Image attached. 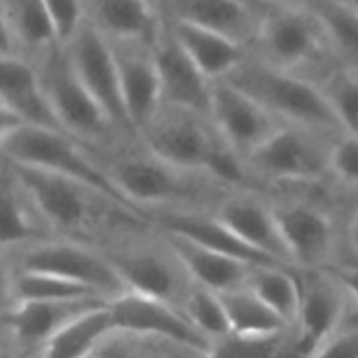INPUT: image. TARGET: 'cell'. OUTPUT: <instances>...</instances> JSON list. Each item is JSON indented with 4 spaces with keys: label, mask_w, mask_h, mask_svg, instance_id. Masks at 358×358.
<instances>
[{
    "label": "cell",
    "mask_w": 358,
    "mask_h": 358,
    "mask_svg": "<svg viewBox=\"0 0 358 358\" xmlns=\"http://www.w3.org/2000/svg\"><path fill=\"white\" fill-rule=\"evenodd\" d=\"M224 80L254 96L283 124L306 126L331 134L344 132L319 84L273 67L252 52Z\"/></svg>",
    "instance_id": "cell-5"
},
{
    "label": "cell",
    "mask_w": 358,
    "mask_h": 358,
    "mask_svg": "<svg viewBox=\"0 0 358 358\" xmlns=\"http://www.w3.org/2000/svg\"><path fill=\"white\" fill-rule=\"evenodd\" d=\"M36 69L42 88L67 134L86 147H107L115 141H128L84 86L65 44H57L44 52L36 61Z\"/></svg>",
    "instance_id": "cell-7"
},
{
    "label": "cell",
    "mask_w": 358,
    "mask_h": 358,
    "mask_svg": "<svg viewBox=\"0 0 358 358\" xmlns=\"http://www.w3.org/2000/svg\"><path fill=\"white\" fill-rule=\"evenodd\" d=\"M4 162V159H2ZM57 237L48 222L34 206L29 193L23 189L10 166L4 162L2 170V248L19 250L36 241Z\"/></svg>",
    "instance_id": "cell-25"
},
{
    "label": "cell",
    "mask_w": 358,
    "mask_h": 358,
    "mask_svg": "<svg viewBox=\"0 0 358 358\" xmlns=\"http://www.w3.org/2000/svg\"><path fill=\"white\" fill-rule=\"evenodd\" d=\"M340 126L348 134L358 136V71L340 65L321 84Z\"/></svg>",
    "instance_id": "cell-32"
},
{
    "label": "cell",
    "mask_w": 358,
    "mask_h": 358,
    "mask_svg": "<svg viewBox=\"0 0 358 358\" xmlns=\"http://www.w3.org/2000/svg\"><path fill=\"white\" fill-rule=\"evenodd\" d=\"M164 239L172 248L176 258L182 262L187 275L195 285L208 287L216 294H224L248 285L254 264L214 252L210 248H203L195 241L176 235H164Z\"/></svg>",
    "instance_id": "cell-23"
},
{
    "label": "cell",
    "mask_w": 358,
    "mask_h": 358,
    "mask_svg": "<svg viewBox=\"0 0 358 358\" xmlns=\"http://www.w3.org/2000/svg\"><path fill=\"white\" fill-rule=\"evenodd\" d=\"M281 233L285 237L294 268H325L336 248V227L331 216L306 201L275 206Z\"/></svg>",
    "instance_id": "cell-16"
},
{
    "label": "cell",
    "mask_w": 358,
    "mask_h": 358,
    "mask_svg": "<svg viewBox=\"0 0 358 358\" xmlns=\"http://www.w3.org/2000/svg\"><path fill=\"white\" fill-rule=\"evenodd\" d=\"M313 358H358V329H344Z\"/></svg>",
    "instance_id": "cell-37"
},
{
    "label": "cell",
    "mask_w": 358,
    "mask_h": 358,
    "mask_svg": "<svg viewBox=\"0 0 358 358\" xmlns=\"http://www.w3.org/2000/svg\"><path fill=\"white\" fill-rule=\"evenodd\" d=\"M65 48L84 86L90 90V94L109 115L113 126L122 132L124 138L136 141V134L126 113L120 71L109 40L101 31H96L90 23H84L78 29V34L65 44Z\"/></svg>",
    "instance_id": "cell-11"
},
{
    "label": "cell",
    "mask_w": 358,
    "mask_h": 358,
    "mask_svg": "<svg viewBox=\"0 0 358 358\" xmlns=\"http://www.w3.org/2000/svg\"><path fill=\"white\" fill-rule=\"evenodd\" d=\"M147 2H151V4H153V6L157 8V2H159V0H147Z\"/></svg>",
    "instance_id": "cell-40"
},
{
    "label": "cell",
    "mask_w": 358,
    "mask_h": 358,
    "mask_svg": "<svg viewBox=\"0 0 358 358\" xmlns=\"http://www.w3.org/2000/svg\"><path fill=\"white\" fill-rule=\"evenodd\" d=\"M287 331L268 338H250L231 334L212 344L203 358H279Z\"/></svg>",
    "instance_id": "cell-33"
},
{
    "label": "cell",
    "mask_w": 358,
    "mask_h": 358,
    "mask_svg": "<svg viewBox=\"0 0 358 358\" xmlns=\"http://www.w3.org/2000/svg\"><path fill=\"white\" fill-rule=\"evenodd\" d=\"M88 358H99V357H96V355H94V357H88Z\"/></svg>",
    "instance_id": "cell-42"
},
{
    "label": "cell",
    "mask_w": 358,
    "mask_h": 358,
    "mask_svg": "<svg viewBox=\"0 0 358 358\" xmlns=\"http://www.w3.org/2000/svg\"><path fill=\"white\" fill-rule=\"evenodd\" d=\"M6 292L10 296V304L44 302V300L101 298L96 292L88 289V287H84L80 283H73L69 279H63V277H57V275H48V273L19 271V268H15L13 277L6 281Z\"/></svg>",
    "instance_id": "cell-29"
},
{
    "label": "cell",
    "mask_w": 358,
    "mask_h": 358,
    "mask_svg": "<svg viewBox=\"0 0 358 358\" xmlns=\"http://www.w3.org/2000/svg\"><path fill=\"white\" fill-rule=\"evenodd\" d=\"M103 166L126 199L143 212L147 208L199 210L201 201L210 199L214 189H227L208 174L182 170L159 159L141 143L136 151L120 153Z\"/></svg>",
    "instance_id": "cell-4"
},
{
    "label": "cell",
    "mask_w": 358,
    "mask_h": 358,
    "mask_svg": "<svg viewBox=\"0 0 358 358\" xmlns=\"http://www.w3.org/2000/svg\"><path fill=\"white\" fill-rule=\"evenodd\" d=\"M115 334L155 338L206 357L212 342L187 319L180 306L128 292L109 302Z\"/></svg>",
    "instance_id": "cell-10"
},
{
    "label": "cell",
    "mask_w": 358,
    "mask_h": 358,
    "mask_svg": "<svg viewBox=\"0 0 358 358\" xmlns=\"http://www.w3.org/2000/svg\"><path fill=\"white\" fill-rule=\"evenodd\" d=\"M0 141L4 159L82 182L147 218L143 210L134 208L126 199L107 168L88 151L84 143H80L71 134L19 124L8 130H2Z\"/></svg>",
    "instance_id": "cell-3"
},
{
    "label": "cell",
    "mask_w": 358,
    "mask_h": 358,
    "mask_svg": "<svg viewBox=\"0 0 358 358\" xmlns=\"http://www.w3.org/2000/svg\"><path fill=\"white\" fill-rule=\"evenodd\" d=\"M214 214L243 243H248L262 256L271 258L273 262L294 268L275 206L266 203L250 191L233 189V193L224 195L216 203Z\"/></svg>",
    "instance_id": "cell-15"
},
{
    "label": "cell",
    "mask_w": 358,
    "mask_h": 358,
    "mask_svg": "<svg viewBox=\"0 0 358 358\" xmlns=\"http://www.w3.org/2000/svg\"><path fill=\"white\" fill-rule=\"evenodd\" d=\"M323 21L344 67L358 71V13L336 0H306Z\"/></svg>",
    "instance_id": "cell-30"
},
{
    "label": "cell",
    "mask_w": 358,
    "mask_h": 358,
    "mask_svg": "<svg viewBox=\"0 0 358 358\" xmlns=\"http://www.w3.org/2000/svg\"><path fill=\"white\" fill-rule=\"evenodd\" d=\"M258 29L250 52L264 63L323 84L342 63L329 34L308 2L252 0Z\"/></svg>",
    "instance_id": "cell-2"
},
{
    "label": "cell",
    "mask_w": 358,
    "mask_h": 358,
    "mask_svg": "<svg viewBox=\"0 0 358 358\" xmlns=\"http://www.w3.org/2000/svg\"><path fill=\"white\" fill-rule=\"evenodd\" d=\"M44 6L61 44H67L86 23L80 0H44Z\"/></svg>",
    "instance_id": "cell-35"
},
{
    "label": "cell",
    "mask_w": 358,
    "mask_h": 358,
    "mask_svg": "<svg viewBox=\"0 0 358 358\" xmlns=\"http://www.w3.org/2000/svg\"><path fill=\"white\" fill-rule=\"evenodd\" d=\"M157 10L166 21L199 25L248 48L258 29V10L252 0H159Z\"/></svg>",
    "instance_id": "cell-18"
},
{
    "label": "cell",
    "mask_w": 358,
    "mask_h": 358,
    "mask_svg": "<svg viewBox=\"0 0 358 358\" xmlns=\"http://www.w3.org/2000/svg\"><path fill=\"white\" fill-rule=\"evenodd\" d=\"M336 2H340V4H344V6H348V8L358 13V0H336Z\"/></svg>",
    "instance_id": "cell-39"
},
{
    "label": "cell",
    "mask_w": 358,
    "mask_h": 358,
    "mask_svg": "<svg viewBox=\"0 0 358 358\" xmlns=\"http://www.w3.org/2000/svg\"><path fill=\"white\" fill-rule=\"evenodd\" d=\"M107 304L103 298H76V300H44L10 304L6 313V329L15 344L40 350L55 334L80 319L82 315Z\"/></svg>",
    "instance_id": "cell-19"
},
{
    "label": "cell",
    "mask_w": 358,
    "mask_h": 358,
    "mask_svg": "<svg viewBox=\"0 0 358 358\" xmlns=\"http://www.w3.org/2000/svg\"><path fill=\"white\" fill-rule=\"evenodd\" d=\"M329 174L348 187H358V136L342 132L331 147Z\"/></svg>",
    "instance_id": "cell-34"
},
{
    "label": "cell",
    "mask_w": 358,
    "mask_h": 358,
    "mask_svg": "<svg viewBox=\"0 0 358 358\" xmlns=\"http://www.w3.org/2000/svg\"><path fill=\"white\" fill-rule=\"evenodd\" d=\"M220 298L229 315L231 331L237 336L268 338L289 329V325L250 285L224 292Z\"/></svg>",
    "instance_id": "cell-27"
},
{
    "label": "cell",
    "mask_w": 358,
    "mask_h": 358,
    "mask_svg": "<svg viewBox=\"0 0 358 358\" xmlns=\"http://www.w3.org/2000/svg\"><path fill=\"white\" fill-rule=\"evenodd\" d=\"M136 141L159 159L208 174L227 189H239L252 178L248 162L224 143L210 115L195 109L162 103Z\"/></svg>",
    "instance_id": "cell-1"
},
{
    "label": "cell",
    "mask_w": 358,
    "mask_h": 358,
    "mask_svg": "<svg viewBox=\"0 0 358 358\" xmlns=\"http://www.w3.org/2000/svg\"><path fill=\"white\" fill-rule=\"evenodd\" d=\"M109 44L113 48L120 71L126 113L138 138V132L151 122L164 103L153 44L136 40H109Z\"/></svg>",
    "instance_id": "cell-14"
},
{
    "label": "cell",
    "mask_w": 358,
    "mask_h": 358,
    "mask_svg": "<svg viewBox=\"0 0 358 358\" xmlns=\"http://www.w3.org/2000/svg\"><path fill=\"white\" fill-rule=\"evenodd\" d=\"M153 57L162 80L164 103L208 113L214 82L193 63L166 19L153 42Z\"/></svg>",
    "instance_id": "cell-17"
},
{
    "label": "cell",
    "mask_w": 358,
    "mask_h": 358,
    "mask_svg": "<svg viewBox=\"0 0 358 358\" xmlns=\"http://www.w3.org/2000/svg\"><path fill=\"white\" fill-rule=\"evenodd\" d=\"M4 159V157H2ZM23 189L29 193L34 206L48 222L52 233L61 235H80L90 233L99 224L107 222L111 216H130L147 220L145 216L132 212L130 208L113 201L111 197L76 182L65 176H57L44 170L25 168L4 159Z\"/></svg>",
    "instance_id": "cell-6"
},
{
    "label": "cell",
    "mask_w": 358,
    "mask_h": 358,
    "mask_svg": "<svg viewBox=\"0 0 358 358\" xmlns=\"http://www.w3.org/2000/svg\"><path fill=\"white\" fill-rule=\"evenodd\" d=\"M336 136L340 134L283 124L245 162L254 178L273 182H315L329 174Z\"/></svg>",
    "instance_id": "cell-8"
},
{
    "label": "cell",
    "mask_w": 358,
    "mask_h": 358,
    "mask_svg": "<svg viewBox=\"0 0 358 358\" xmlns=\"http://www.w3.org/2000/svg\"><path fill=\"white\" fill-rule=\"evenodd\" d=\"M208 115L224 143L243 159L260 149L283 126V122L264 105L229 80L212 84Z\"/></svg>",
    "instance_id": "cell-12"
},
{
    "label": "cell",
    "mask_w": 358,
    "mask_h": 358,
    "mask_svg": "<svg viewBox=\"0 0 358 358\" xmlns=\"http://www.w3.org/2000/svg\"><path fill=\"white\" fill-rule=\"evenodd\" d=\"M348 235H350V245L355 248V252L358 254V210L355 212L352 220H350V229H348Z\"/></svg>",
    "instance_id": "cell-38"
},
{
    "label": "cell",
    "mask_w": 358,
    "mask_h": 358,
    "mask_svg": "<svg viewBox=\"0 0 358 358\" xmlns=\"http://www.w3.org/2000/svg\"><path fill=\"white\" fill-rule=\"evenodd\" d=\"M84 19L107 40H136L153 44L164 17L147 0H80Z\"/></svg>",
    "instance_id": "cell-22"
},
{
    "label": "cell",
    "mask_w": 358,
    "mask_h": 358,
    "mask_svg": "<svg viewBox=\"0 0 358 358\" xmlns=\"http://www.w3.org/2000/svg\"><path fill=\"white\" fill-rule=\"evenodd\" d=\"M296 268L283 264L254 266L248 285L292 327L302 306V283Z\"/></svg>",
    "instance_id": "cell-28"
},
{
    "label": "cell",
    "mask_w": 358,
    "mask_h": 358,
    "mask_svg": "<svg viewBox=\"0 0 358 358\" xmlns=\"http://www.w3.org/2000/svg\"><path fill=\"white\" fill-rule=\"evenodd\" d=\"M2 111L17 117L23 126L34 128H48V130H63L36 69V63L2 55Z\"/></svg>",
    "instance_id": "cell-20"
},
{
    "label": "cell",
    "mask_w": 358,
    "mask_h": 358,
    "mask_svg": "<svg viewBox=\"0 0 358 358\" xmlns=\"http://www.w3.org/2000/svg\"><path fill=\"white\" fill-rule=\"evenodd\" d=\"M329 273L340 281V285L348 296V317L344 329H358V264H344Z\"/></svg>",
    "instance_id": "cell-36"
},
{
    "label": "cell",
    "mask_w": 358,
    "mask_h": 358,
    "mask_svg": "<svg viewBox=\"0 0 358 358\" xmlns=\"http://www.w3.org/2000/svg\"><path fill=\"white\" fill-rule=\"evenodd\" d=\"M115 336L109 302L82 315L55 334L36 355L38 358H88Z\"/></svg>",
    "instance_id": "cell-26"
},
{
    "label": "cell",
    "mask_w": 358,
    "mask_h": 358,
    "mask_svg": "<svg viewBox=\"0 0 358 358\" xmlns=\"http://www.w3.org/2000/svg\"><path fill=\"white\" fill-rule=\"evenodd\" d=\"M289 2H304V0H289Z\"/></svg>",
    "instance_id": "cell-41"
},
{
    "label": "cell",
    "mask_w": 358,
    "mask_h": 358,
    "mask_svg": "<svg viewBox=\"0 0 358 358\" xmlns=\"http://www.w3.org/2000/svg\"><path fill=\"white\" fill-rule=\"evenodd\" d=\"M182 313L187 315V319L214 344L227 336H231V323H229V315L224 308V302L220 298V294L201 287V285H191V289L187 292L185 300H182Z\"/></svg>",
    "instance_id": "cell-31"
},
{
    "label": "cell",
    "mask_w": 358,
    "mask_h": 358,
    "mask_svg": "<svg viewBox=\"0 0 358 358\" xmlns=\"http://www.w3.org/2000/svg\"><path fill=\"white\" fill-rule=\"evenodd\" d=\"M128 289L149 298L182 306L193 281L172 248H126L109 254Z\"/></svg>",
    "instance_id": "cell-13"
},
{
    "label": "cell",
    "mask_w": 358,
    "mask_h": 358,
    "mask_svg": "<svg viewBox=\"0 0 358 358\" xmlns=\"http://www.w3.org/2000/svg\"><path fill=\"white\" fill-rule=\"evenodd\" d=\"M15 268L19 271H36L69 279L96 292L109 302L130 292L107 254H101L90 245L73 239L50 237L36 241L15 250Z\"/></svg>",
    "instance_id": "cell-9"
},
{
    "label": "cell",
    "mask_w": 358,
    "mask_h": 358,
    "mask_svg": "<svg viewBox=\"0 0 358 358\" xmlns=\"http://www.w3.org/2000/svg\"><path fill=\"white\" fill-rule=\"evenodd\" d=\"M168 25L172 27L174 36L178 38L187 55L193 59V63L212 82L229 78L250 55L248 46L239 44L237 40L224 34H218L199 25H191V23L168 21Z\"/></svg>",
    "instance_id": "cell-24"
},
{
    "label": "cell",
    "mask_w": 358,
    "mask_h": 358,
    "mask_svg": "<svg viewBox=\"0 0 358 358\" xmlns=\"http://www.w3.org/2000/svg\"><path fill=\"white\" fill-rule=\"evenodd\" d=\"M2 55L36 63L52 46L61 44L44 0H0Z\"/></svg>",
    "instance_id": "cell-21"
}]
</instances>
